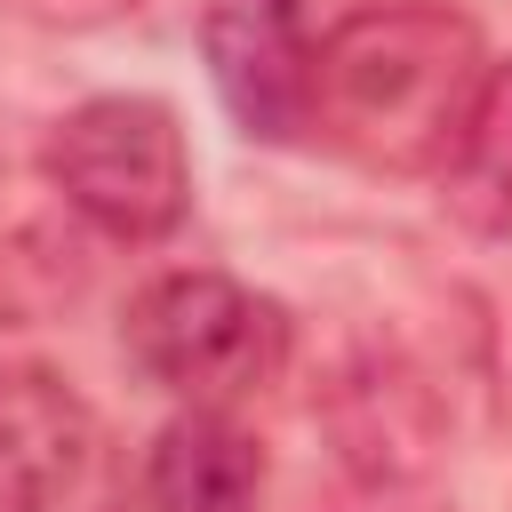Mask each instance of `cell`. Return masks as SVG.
Returning <instances> with one entry per match:
<instances>
[{
  "label": "cell",
  "mask_w": 512,
  "mask_h": 512,
  "mask_svg": "<svg viewBox=\"0 0 512 512\" xmlns=\"http://www.w3.org/2000/svg\"><path fill=\"white\" fill-rule=\"evenodd\" d=\"M488 80L480 24L448 0H368L312 40V120L336 160L368 176H440Z\"/></svg>",
  "instance_id": "1"
},
{
  "label": "cell",
  "mask_w": 512,
  "mask_h": 512,
  "mask_svg": "<svg viewBox=\"0 0 512 512\" xmlns=\"http://www.w3.org/2000/svg\"><path fill=\"white\" fill-rule=\"evenodd\" d=\"M120 352L152 392H168L184 408H240L264 384H280V368L296 352V320L280 296H264L216 264H176L128 296Z\"/></svg>",
  "instance_id": "2"
},
{
  "label": "cell",
  "mask_w": 512,
  "mask_h": 512,
  "mask_svg": "<svg viewBox=\"0 0 512 512\" xmlns=\"http://www.w3.org/2000/svg\"><path fill=\"white\" fill-rule=\"evenodd\" d=\"M48 184L56 200L120 240V248H152L192 216V144L176 104L144 96V88H112L72 104L48 128Z\"/></svg>",
  "instance_id": "3"
},
{
  "label": "cell",
  "mask_w": 512,
  "mask_h": 512,
  "mask_svg": "<svg viewBox=\"0 0 512 512\" xmlns=\"http://www.w3.org/2000/svg\"><path fill=\"white\" fill-rule=\"evenodd\" d=\"M0 512H128L112 424L48 360H0Z\"/></svg>",
  "instance_id": "4"
},
{
  "label": "cell",
  "mask_w": 512,
  "mask_h": 512,
  "mask_svg": "<svg viewBox=\"0 0 512 512\" xmlns=\"http://www.w3.org/2000/svg\"><path fill=\"white\" fill-rule=\"evenodd\" d=\"M320 424H328V440H336V464H344L376 504L416 496V488L440 472V456H448V392H440L432 368H424L408 344H392V336H368V344H352V352L328 368V384H320Z\"/></svg>",
  "instance_id": "5"
},
{
  "label": "cell",
  "mask_w": 512,
  "mask_h": 512,
  "mask_svg": "<svg viewBox=\"0 0 512 512\" xmlns=\"http://www.w3.org/2000/svg\"><path fill=\"white\" fill-rule=\"evenodd\" d=\"M312 16L304 0H200V64L248 144H304L312 120Z\"/></svg>",
  "instance_id": "6"
},
{
  "label": "cell",
  "mask_w": 512,
  "mask_h": 512,
  "mask_svg": "<svg viewBox=\"0 0 512 512\" xmlns=\"http://www.w3.org/2000/svg\"><path fill=\"white\" fill-rule=\"evenodd\" d=\"M144 512H256L264 504V448L232 408H176L136 472Z\"/></svg>",
  "instance_id": "7"
},
{
  "label": "cell",
  "mask_w": 512,
  "mask_h": 512,
  "mask_svg": "<svg viewBox=\"0 0 512 512\" xmlns=\"http://www.w3.org/2000/svg\"><path fill=\"white\" fill-rule=\"evenodd\" d=\"M440 208L472 232V240H504L512 232V56L488 64L456 152L440 160Z\"/></svg>",
  "instance_id": "8"
},
{
  "label": "cell",
  "mask_w": 512,
  "mask_h": 512,
  "mask_svg": "<svg viewBox=\"0 0 512 512\" xmlns=\"http://www.w3.org/2000/svg\"><path fill=\"white\" fill-rule=\"evenodd\" d=\"M0 8L24 16V24H40V32H96V24L136 16L144 0H0Z\"/></svg>",
  "instance_id": "9"
}]
</instances>
